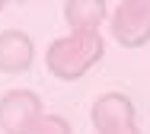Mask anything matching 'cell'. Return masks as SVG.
Masks as SVG:
<instances>
[{"label": "cell", "instance_id": "obj_1", "mask_svg": "<svg viewBox=\"0 0 150 134\" xmlns=\"http://www.w3.org/2000/svg\"><path fill=\"white\" fill-rule=\"evenodd\" d=\"M102 58H105L102 32H67L48 45L45 67H48L51 77H58L64 83H74V80L86 77Z\"/></svg>", "mask_w": 150, "mask_h": 134}, {"label": "cell", "instance_id": "obj_2", "mask_svg": "<svg viewBox=\"0 0 150 134\" xmlns=\"http://www.w3.org/2000/svg\"><path fill=\"white\" fill-rule=\"evenodd\" d=\"M90 121L96 134H141L137 109H134L131 96H125L121 90H109V93L96 96L90 109Z\"/></svg>", "mask_w": 150, "mask_h": 134}, {"label": "cell", "instance_id": "obj_3", "mask_svg": "<svg viewBox=\"0 0 150 134\" xmlns=\"http://www.w3.org/2000/svg\"><path fill=\"white\" fill-rule=\"evenodd\" d=\"M45 115L42 96L35 90H6L0 96V134H29Z\"/></svg>", "mask_w": 150, "mask_h": 134}, {"label": "cell", "instance_id": "obj_4", "mask_svg": "<svg viewBox=\"0 0 150 134\" xmlns=\"http://www.w3.org/2000/svg\"><path fill=\"white\" fill-rule=\"evenodd\" d=\"M109 29L115 42L125 48H141L150 42V0H128L118 3L109 16Z\"/></svg>", "mask_w": 150, "mask_h": 134}, {"label": "cell", "instance_id": "obj_5", "mask_svg": "<svg viewBox=\"0 0 150 134\" xmlns=\"http://www.w3.org/2000/svg\"><path fill=\"white\" fill-rule=\"evenodd\" d=\"M35 61V42L23 29L0 32V70L3 73H26Z\"/></svg>", "mask_w": 150, "mask_h": 134}, {"label": "cell", "instance_id": "obj_6", "mask_svg": "<svg viewBox=\"0 0 150 134\" xmlns=\"http://www.w3.org/2000/svg\"><path fill=\"white\" fill-rule=\"evenodd\" d=\"M64 19H67L70 32H99L102 23L109 19V10H105V3H93V0L64 3Z\"/></svg>", "mask_w": 150, "mask_h": 134}, {"label": "cell", "instance_id": "obj_7", "mask_svg": "<svg viewBox=\"0 0 150 134\" xmlns=\"http://www.w3.org/2000/svg\"><path fill=\"white\" fill-rule=\"evenodd\" d=\"M29 134H74V128H70V121H67L64 115H54V112L48 115V112H45Z\"/></svg>", "mask_w": 150, "mask_h": 134}, {"label": "cell", "instance_id": "obj_8", "mask_svg": "<svg viewBox=\"0 0 150 134\" xmlns=\"http://www.w3.org/2000/svg\"><path fill=\"white\" fill-rule=\"evenodd\" d=\"M0 10H3V3H0Z\"/></svg>", "mask_w": 150, "mask_h": 134}]
</instances>
